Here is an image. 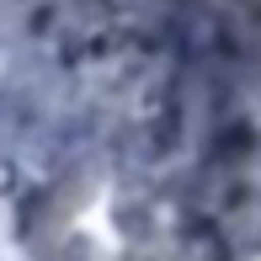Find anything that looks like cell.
<instances>
[{
	"mask_svg": "<svg viewBox=\"0 0 261 261\" xmlns=\"http://www.w3.org/2000/svg\"><path fill=\"white\" fill-rule=\"evenodd\" d=\"M16 251H11V213L0 208V261H11Z\"/></svg>",
	"mask_w": 261,
	"mask_h": 261,
	"instance_id": "cell-1",
	"label": "cell"
}]
</instances>
